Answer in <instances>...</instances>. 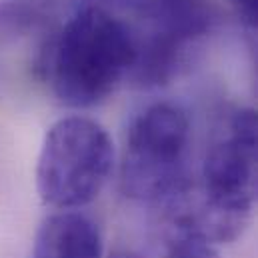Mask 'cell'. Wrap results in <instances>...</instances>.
Masks as SVG:
<instances>
[{
	"mask_svg": "<svg viewBox=\"0 0 258 258\" xmlns=\"http://www.w3.org/2000/svg\"><path fill=\"white\" fill-rule=\"evenodd\" d=\"M136 60L134 32L104 8L86 6L56 30L46 82L70 108L104 102L130 76Z\"/></svg>",
	"mask_w": 258,
	"mask_h": 258,
	"instance_id": "obj_1",
	"label": "cell"
},
{
	"mask_svg": "<svg viewBox=\"0 0 258 258\" xmlns=\"http://www.w3.org/2000/svg\"><path fill=\"white\" fill-rule=\"evenodd\" d=\"M190 124L182 108L158 102L144 108L130 124L120 186L132 200L166 206L190 186L188 178Z\"/></svg>",
	"mask_w": 258,
	"mask_h": 258,
	"instance_id": "obj_2",
	"label": "cell"
},
{
	"mask_svg": "<svg viewBox=\"0 0 258 258\" xmlns=\"http://www.w3.org/2000/svg\"><path fill=\"white\" fill-rule=\"evenodd\" d=\"M114 164L106 128L86 116L54 122L36 162V188L42 202L58 212L78 210L102 192Z\"/></svg>",
	"mask_w": 258,
	"mask_h": 258,
	"instance_id": "obj_3",
	"label": "cell"
},
{
	"mask_svg": "<svg viewBox=\"0 0 258 258\" xmlns=\"http://www.w3.org/2000/svg\"><path fill=\"white\" fill-rule=\"evenodd\" d=\"M210 206L250 216L258 200V110L234 112L224 132L208 146L202 162V184L196 188Z\"/></svg>",
	"mask_w": 258,
	"mask_h": 258,
	"instance_id": "obj_4",
	"label": "cell"
},
{
	"mask_svg": "<svg viewBox=\"0 0 258 258\" xmlns=\"http://www.w3.org/2000/svg\"><path fill=\"white\" fill-rule=\"evenodd\" d=\"M56 30L28 0H0V88L46 82Z\"/></svg>",
	"mask_w": 258,
	"mask_h": 258,
	"instance_id": "obj_5",
	"label": "cell"
},
{
	"mask_svg": "<svg viewBox=\"0 0 258 258\" xmlns=\"http://www.w3.org/2000/svg\"><path fill=\"white\" fill-rule=\"evenodd\" d=\"M32 258H102L98 226L76 210L56 212L38 228Z\"/></svg>",
	"mask_w": 258,
	"mask_h": 258,
	"instance_id": "obj_6",
	"label": "cell"
},
{
	"mask_svg": "<svg viewBox=\"0 0 258 258\" xmlns=\"http://www.w3.org/2000/svg\"><path fill=\"white\" fill-rule=\"evenodd\" d=\"M164 258H220L216 246L188 236H176L170 242V248Z\"/></svg>",
	"mask_w": 258,
	"mask_h": 258,
	"instance_id": "obj_7",
	"label": "cell"
},
{
	"mask_svg": "<svg viewBox=\"0 0 258 258\" xmlns=\"http://www.w3.org/2000/svg\"><path fill=\"white\" fill-rule=\"evenodd\" d=\"M242 22L258 34V0H232Z\"/></svg>",
	"mask_w": 258,
	"mask_h": 258,
	"instance_id": "obj_8",
	"label": "cell"
},
{
	"mask_svg": "<svg viewBox=\"0 0 258 258\" xmlns=\"http://www.w3.org/2000/svg\"><path fill=\"white\" fill-rule=\"evenodd\" d=\"M248 50L252 56V70H254V90L258 94V34H252L248 38Z\"/></svg>",
	"mask_w": 258,
	"mask_h": 258,
	"instance_id": "obj_9",
	"label": "cell"
},
{
	"mask_svg": "<svg viewBox=\"0 0 258 258\" xmlns=\"http://www.w3.org/2000/svg\"><path fill=\"white\" fill-rule=\"evenodd\" d=\"M114 258H136V256H132L130 252H124V254H118V256H114Z\"/></svg>",
	"mask_w": 258,
	"mask_h": 258,
	"instance_id": "obj_10",
	"label": "cell"
}]
</instances>
